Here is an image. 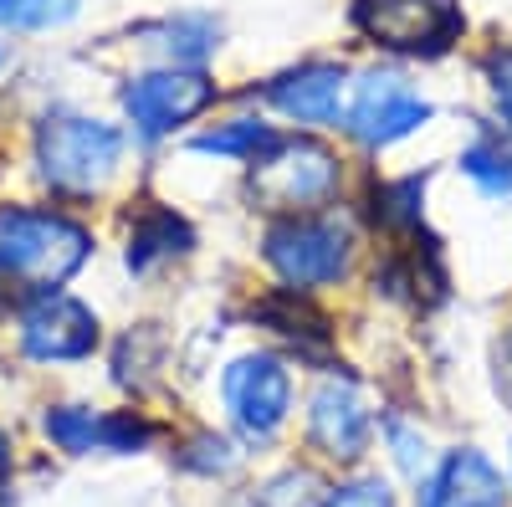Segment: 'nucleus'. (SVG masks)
<instances>
[{
    "mask_svg": "<svg viewBox=\"0 0 512 507\" xmlns=\"http://www.w3.org/2000/svg\"><path fill=\"white\" fill-rule=\"evenodd\" d=\"M134 144L113 108H88L77 98H47L26 123V175L36 195L62 200L72 210L108 205L134 180Z\"/></svg>",
    "mask_w": 512,
    "mask_h": 507,
    "instance_id": "obj_1",
    "label": "nucleus"
},
{
    "mask_svg": "<svg viewBox=\"0 0 512 507\" xmlns=\"http://www.w3.org/2000/svg\"><path fill=\"white\" fill-rule=\"evenodd\" d=\"M98 251L103 236L88 210L47 195H6L0 200V308L72 287L98 262Z\"/></svg>",
    "mask_w": 512,
    "mask_h": 507,
    "instance_id": "obj_2",
    "label": "nucleus"
},
{
    "mask_svg": "<svg viewBox=\"0 0 512 507\" xmlns=\"http://www.w3.org/2000/svg\"><path fill=\"white\" fill-rule=\"evenodd\" d=\"M256 262L272 287L297 298H328L354 287L369 262V221L359 200L303 210V216H267L256 226Z\"/></svg>",
    "mask_w": 512,
    "mask_h": 507,
    "instance_id": "obj_3",
    "label": "nucleus"
},
{
    "mask_svg": "<svg viewBox=\"0 0 512 507\" xmlns=\"http://www.w3.org/2000/svg\"><path fill=\"white\" fill-rule=\"evenodd\" d=\"M354 195H359V159L333 134L282 129V139L262 159L241 169V200L256 221L349 205Z\"/></svg>",
    "mask_w": 512,
    "mask_h": 507,
    "instance_id": "obj_4",
    "label": "nucleus"
},
{
    "mask_svg": "<svg viewBox=\"0 0 512 507\" xmlns=\"http://www.w3.org/2000/svg\"><path fill=\"white\" fill-rule=\"evenodd\" d=\"M226 103L216 72L195 67H144L128 62L113 77V118L123 123L139 159H159L164 149H180L190 129Z\"/></svg>",
    "mask_w": 512,
    "mask_h": 507,
    "instance_id": "obj_5",
    "label": "nucleus"
},
{
    "mask_svg": "<svg viewBox=\"0 0 512 507\" xmlns=\"http://www.w3.org/2000/svg\"><path fill=\"white\" fill-rule=\"evenodd\" d=\"M441 103L425 93V82L390 57L354 62V88H349V113H344V139L354 159H384L415 144L425 129H436Z\"/></svg>",
    "mask_w": 512,
    "mask_h": 507,
    "instance_id": "obj_6",
    "label": "nucleus"
},
{
    "mask_svg": "<svg viewBox=\"0 0 512 507\" xmlns=\"http://www.w3.org/2000/svg\"><path fill=\"white\" fill-rule=\"evenodd\" d=\"M216 400H221V415H226V431L236 436L241 451L277 446L292 426V415H297L292 354H282L272 344L231 354L216 374Z\"/></svg>",
    "mask_w": 512,
    "mask_h": 507,
    "instance_id": "obj_7",
    "label": "nucleus"
},
{
    "mask_svg": "<svg viewBox=\"0 0 512 507\" xmlns=\"http://www.w3.org/2000/svg\"><path fill=\"white\" fill-rule=\"evenodd\" d=\"M349 31L369 57L446 62L466 41L461 0H349Z\"/></svg>",
    "mask_w": 512,
    "mask_h": 507,
    "instance_id": "obj_8",
    "label": "nucleus"
},
{
    "mask_svg": "<svg viewBox=\"0 0 512 507\" xmlns=\"http://www.w3.org/2000/svg\"><path fill=\"white\" fill-rule=\"evenodd\" d=\"M349 88H354V57L308 52L297 62H282L267 77H256L251 88H241V98L267 108L282 129L338 139L344 134V113H349Z\"/></svg>",
    "mask_w": 512,
    "mask_h": 507,
    "instance_id": "obj_9",
    "label": "nucleus"
},
{
    "mask_svg": "<svg viewBox=\"0 0 512 507\" xmlns=\"http://www.w3.org/2000/svg\"><path fill=\"white\" fill-rule=\"evenodd\" d=\"M379 431V410L369 385L349 364H318L313 385L303 395V441L313 456L333 467H364V456Z\"/></svg>",
    "mask_w": 512,
    "mask_h": 507,
    "instance_id": "obj_10",
    "label": "nucleus"
},
{
    "mask_svg": "<svg viewBox=\"0 0 512 507\" xmlns=\"http://www.w3.org/2000/svg\"><path fill=\"white\" fill-rule=\"evenodd\" d=\"M16 354L36 369H72L103 354V313L72 287L36 292V298L6 308Z\"/></svg>",
    "mask_w": 512,
    "mask_h": 507,
    "instance_id": "obj_11",
    "label": "nucleus"
},
{
    "mask_svg": "<svg viewBox=\"0 0 512 507\" xmlns=\"http://www.w3.org/2000/svg\"><path fill=\"white\" fill-rule=\"evenodd\" d=\"M41 436L62 456H144L159 441V426L134 405H82V400H52L41 410Z\"/></svg>",
    "mask_w": 512,
    "mask_h": 507,
    "instance_id": "obj_12",
    "label": "nucleus"
},
{
    "mask_svg": "<svg viewBox=\"0 0 512 507\" xmlns=\"http://www.w3.org/2000/svg\"><path fill=\"white\" fill-rule=\"evenodd\" d=\"M200 251V231L180 205L169 200H128L123 236H118V262L128 282H154L164 272L185 267Z\"/></svg>",
    "mask_w": 512,
    "mask_h": 507,
    "instance_id": "obj_13",
    "label": "nucleus"
},
{
    "mask_svg": "<svg viewBox=\"0 0 512 507\" xmlns=\"http://www.w3.org/2000/svg\"><path fill=\"white\" fill-rule=\"evenodd\" d=\"M226 52V16L205 11V6H180V11H159L149 21L128 26V57L144 67H195V72H216Z\"/></svg>",
    "mask_w": 512,
    "mask_h": 507,
    "instance_id": "obj_14",
    "label": "nucleus"
},
{
    "mask_svg": "<svg viewBox=\"0 0 512 507\" xmlns=\"http://www.w3.org/2000/svg\"><path fill=\"white\" fill-rule=\"evenodd\" d=\"M282 139V123L267 113V108H256L251 98H231V108H216L200 129L185 134L180 154L185 159H200V164H221V169H241L256 164L272 144Z\"/></svg>",
    "mask_w": 512,
    "mask_h": 507,
    "instance_id": "obj_15",
    "label": "nucleus"
},
{
    "mask_svg": "<svg viewBox=\"0 0 512 507\" xmlns=\"http://www.w3.org/2000/svg\"><path fill=\"white\" fill-rule=\"evenodd\" d=\"M512 482L482 446H451L415 482V507H507Z\"/></svg>",
    "mask_w": 512,
    "mask_h": 507,
    "instance_id": "obj_16",
    "label": "nucleus"
},
{
    "mask_svg": "<svg viewBox=\"0 0 512 507\" xmlns=\"http://www.w3.org/2000/svg\"><path fill=\"white\" fill-rule=\"evenodd\" d=\"M425 185H431V169H405V175H369L359 185V210L369 231H390V236H415L425 226Z\"/></svg>",
    "mask_w": 512,
    "mask_h": 507,
    "instance_id": "obj_17",
    "label": "nucleus"
},
{
    "mask_svg": "<svg viewBox=\"0 0 512 507\" xmlns=\"http://www.w3.org/2000/svg\"><path fill=\"white\" fill-rule=\"evenodd\" d=\"M456 175L466 180V190L477 200L512 205V139L492 134L487 123H477V134L456 149Z\"/></svg>",
    "mask_w": 512,
    "mask_h": 507,
    "instance_id": "obj_18",
    "label": "nucleus"
},
{
    "mask_svg": "<svg viewBox=\"0 0 512 507\" xmlns=\"http://www.w3.org/2000/svg\"><path fill=\"white\" fill-rule=\"evenodd\" d=\"M477 93H482V123L492 134L512 139V36H497L472 57Z\"/></svg>",
    "mask_w": 512,
    "mask_h": 507,
    "instance_id": "obj_19",
    "label": "nucleus"
},
{
    "mask_svg": "<svg viewBox=\"0 0 512 507\" xmlns=\"http://www.w3.org/2000/svg\"><path fill=\"white\" fill-rule=\"evenodd\" d=\"M374 436H379L384 456H390V467L405 482H420L425 472H431V461L441 456L436 441H431V431H425L420 415H410V410H379V431Z\"/></svg>",
    "mask_w": 512,
    "mask_h": 507,
    "instance_id": "obj_20",
    "label": "nucleus"
},
{
    "mask_svg": "<svg viewBox=\"0 0 512 507\" xmlns=\"http://www.w3.org/2000/svg\"><path fill=\"white\" fill-rule=\"evenodd\" d=\"M88 16V0H0V31L16 41H47Z\"/></svg>",
    "mask_w": 512,
    "mask_h": 507,
    "instance_id": "obj_21",
    "label": "nucleus"
},
{
    "mask_svg": "<svg viewBox=\"0 0 512 507\" xmlns=\"http://www.w3.org/2000/svg\"><path fill=\"white\" fill-rule=\"evenodd\" d=\"M180 467L205 477V482H216V477H231L241 467V446L231 431H195L185 446H180Z\"/></svg>",
    "mask_w": 512,
    "mask_h": 507,
    "instance_id": "obj_22",
    "label": "nucleus"
},
{
    "mask_svg": "<svg viewBox=\"0 0 512 507\" xmlns=\"http://www.w3.org/2000/svg\"><path fill=\"white\" fill-rule=\"evenodd\" d=\"M318 507H400V492H395V482L384 477V472H359V467H349V477L323 482Z\"/></svg>",
    "mask_w": 512,
    "mask_h": 507,
    "instance_id": "obj_23",
    "label": "nucleus"
},
{
    "mask_svg": "<svg viewBox=\"0 0 512 507\" xmlns=\"http://www.w3.org/2000/svg\"><path fill=\"white\" fill-rule=\"evenodd\" d=\"M492 385H497V400L512 410V328L502 333V344L492 349Z\"/></svg>",
    "mask_w": 512,
    "mask_h": 507,
    "instance_id": "obj_24",
    "label": "nucleus"
},
{
    "mask_svg": "<svg viewBox=\"0 0 512 507\" xmlns=\"http://www.w3.org/2000/svg\"><path fill=\"white\" fill-rule=\"evenodd\" d=\"M16 72H21V41L0 31V88H6V82H11Z\"/></svg>",
    "mask_w": 512,
    "mask_h": 507,
    "instance_id": "obj_25",
    "label": "nucleus"
},
{
    "mask_svg": "<svg viewBox=\"0 0 512 507\" xmlns=\"http://www.w3.org/2000/svg\"><path fill=\"white\" fill-rule=\"evenodd\" d=\"M11 467V456H6V436H0V472H6Z\"/></svg>",
    "mask_w": 512,
    "mask_h": 507,
    "instance_id": "obj_26",
    "label": "nucleus"
},
{
    "mask_svg": "<svg viewBox=\"0 0 512 507\" xmlns=\"http://www.w3.org/2000/svg\"><path fill=\"white\" fill-rule=\"evenodd\" d=\"M241 507H272L267 497H251V502H241Z\"/></svg>",
    "mask_w": 512,
    "mask_h": 507,
    "instance_id": "obj_27",
    "label": "nucleus"
},
{
    "mask_svg": "<svg viewBox=\"0 0 512 507\" xmlns=\"http://www.w3.org/2000/svg\"><path fill=\"white\" fill-rule=\"evenodd\" d=\"M507 482H512V446H507Z\"/></svg>",
    "mask_w": 512,
    "mask_h": 507,
    "instance_id": "obj_28",
    "label": "nucleus"
}]
</instances>
